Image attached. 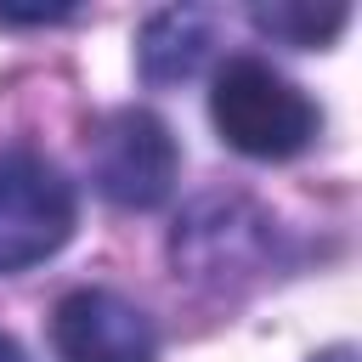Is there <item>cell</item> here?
<instances>
[{"label": "cell", "instance_id": "cell-8", "mask_svg": "<svg viewBox=\"0 0 362 362\" xmlns=\"http://www.w3.org/2000/svg\"><path fill=\"white\" fill-rule=\"evenodd\" d=\"M0 362H28V356H23V345H17L11 334H0Z\"/></svg>", "mask_w": 362, "mask_h": 362}, {"label": "cell", "instance_id": "cell-3", "mask_svg": "<svg viewBox=\"0 0 362 362\" xmlns=\"http://www.w3.org/2000/svg\"><path fill=\"white\" fill-rule=\"evenodd\" d=\"M74 238V187L45 158H0V277L51 260Z\"/></svg>", "mask_w": 362, "mask_h": 362}, {"label": "cell", "instance_id": "cell-4", "mask_svg": "<svg viewBox=\"0 0 362 362\" xmlns=\"http://www.w3.org/2000/svg\"><path fill=\"white\" fill-rule=\"evenodd\" d=\"M51 351L57 362H153L158 334L147 311H136L113 288H74L51 311Z\"/></svg>", "mask_w": 362, "mask_h": 362}, {"label": "cell", "instance_id": "cell-2", "mask_svg": "<svg viewBox=\"0 0 362 362\" xmlns=\"http://www.w3.org/2000/svg\"><path fill=\"white\" fill-rule=\"evenodd\" d=\"M175 136L147 107H119L90 136V181L119 209H158L175 192Z\"/></svg>", "mask_w": 362, "mask_h": 362}, {"label": "cell", "instance_id": "cell-1", "mask_svg": "<svg viewBox=\"0 0 362 362\" xmlns=\"http://www.w3.org/2000/svg\"><path fill=\"white\" fill-rule=\"evenodd\" d=\"M209 113H215L221 141L249 153V158H294L317 136L311 96L294 79H283L277 68L255 62V57H232L215 74Z\"/></svg>", "mask_w": 362, "mask_h": 362}, {"label": "cell", "instance_id": "cell-5", "mask_svg": "<svg viewBox=\"0 0 362 362\" xmlns=\"http://www.w3.org/2000/svg\"><path fill=\"white\" fill-rule=\"evenodd\" d=\"M209 45H215L209 11H198V6H170V11L147 17V28H141V45H136L141 79H147V85H181V79H192V74L204 68Z\"/></svg>", "mask_w": 362, "mask_h": 362}, {"label": "cell", "instance_id": "cell-6", "mask_svg": "<svg viewBox=\"0 0 362 362\" xmlns=\"http://www.w3.org/2000/svg\"><path fill=\"white\" fill-rule=\"evenodd\" d=\"M249 17L277 45H328L345 28V6H311V0H272V6L260 0Z\"/></svg>", "mask_w": 362, "mask_h": 362}, {"label": "cell", "instance_id": "cell-7", "mask_svg": "<svg viewBox=\"0 0 362 362\" xmlns=\"http://www.w3.org/2000/svg\"><path fill=\"white\" fill-rule=\"evenodd\" d=\"M74 17V6H0V23H57Z\"/></svg>", "mask_w": 362, "mask_h": 362}, {"label": "cell", "instance_id": "cell-9", "mask_svg": "<svg viewBox=\"0 0 362 362\" xmlns=\"http://www.w3.org/2000/svg\"><path fill=\"white\" fill-rule=\"evenodd\" d=\"M317 362H356V356H351V351L339 345V351H328V356H317Z\"/></svg>", "mask_w": 362, "mask_h": 362}]
</instances>
